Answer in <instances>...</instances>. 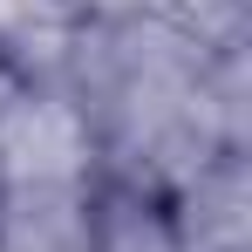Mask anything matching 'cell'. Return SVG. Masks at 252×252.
Returning <instances> with one entry per match:
<instances>
[{
    "mask_svg": "<svg viewBox=\"0 0 252 252\" xmlns=\"http://www.w3.org/2000/svg\"><path fill=\"white\" fill-rule=\"evenodd\" d=\"M7 150H14V170H68V157H75V129H68V116L41 109V116H21V123H14Z\"/></svg>",
    "mask_w": 252,
    "mask_h": 252,
    "instance_id": "cell-1",
    "label": "cell"
}]
</instances>
